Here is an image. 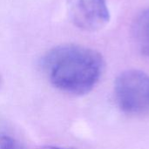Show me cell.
Masks as SVG:
<instances>
[{
  "label": "cell",
  "mask_w": 149,
  "mask_h": 149,
  "mask_svg": "<svg viewBox=\"0 0 149 149\" xmlns=\"http://www.w3.org/2000/svg\"><path fill=\"white\" fill-rule=\"evenodd\" d=\"M0 84H1V80H0Z\"/></svg>",
  "instance_id": "52a82bcc"
},
{
  "label": "cell",
  "mask_w": 149,
  "mask_h": 149,
  "mask_svg": "<svg viewBox=\"0 0 149 149\" xmlns=\"http://www.w3.org/2000/svg\"><path fill=\"white\" fill-rule=\"evenodd\" d=\"M39 149H76L72 148H65V147H58V146H52V145H45L40 147Z\"/></svg>",
  "instance_id": "8992f818"
},
{
  "label": "cell",
  "mask_w": 149,
  "mask_h": 149,
  "mask_svg": "<svg viewBox=\"0 0 149 149\" xmlns=\"http://www.w3.org/2000/svg\"><path fill=\"white\" fill-rule=\"evenodd\" d=\"M116 102L125 113L140 114L149 111V75L139 70L121 72L114 83Z\"/></svg>",
  "instance_id": "7a4b0ae2"
},
{
  "label": "cell",
  "mask_w": 149,
  "mask_h": 149,
  "mask_svg": "<svg viewBox=\"0 0 149 149\" xmlns=\"http://www.w3.org/2000/svg\"><path fill=\"white\" fill-rule=\"evenodd\" d=\"M0 149H26L21 142H19L14 137L0 134Z\"/></svg>",
  "instance_id": "5b68a950"
},
{
  "label": "cell",
  "mask_w": 149,
  "mask_h": 149,
  "mask_svg": "<svg viewBox=\"0 0 149 149\" xmlns=\"http://www.w3.org/2000/svg\"><path fill=\"white\" fill-rule=\"evenodd\" d=\"M40 66L57 89L73 95L91 92L99 82L104 59L97 51L79 45H62L48 51Z\"/></svg>",
  "instance_id": "6da1fadb"
},
{
  "label": "cell",
  "mask_w": 149,
  "mask_h": 149,
  "mask_svg": "<svg viewBox=\"0 0 149 149\" xmlns=\"http://www.w3.org/2000/svg\"><path fill=\"white\" fill-rule=\"evenodd\" d=\"M133 34L141 53L149 58V8L140 13L134 20Z\"/></svg>",
  "instance_id": "277c9868"
},
{
  "label": "cell",
  "mask_w": 149,
  "mask_h": 149,
  "mask_svg": "<svg viewBox=\"0 0 149 149\" xmlns=\"http://www.w3.org/2000/svg\"><path fill=\"white\" fill-rule=\"evenodd\" d=\"M72 22L86 31H97L110 21L107 0H65Z\"/></svg>",
  "instance_id": "3957f363"
}]
</instances>
